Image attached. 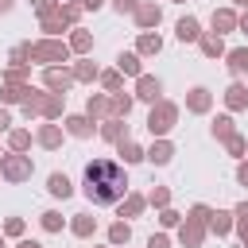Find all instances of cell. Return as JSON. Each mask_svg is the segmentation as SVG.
I'll return each mask as SVG.
<instances>
[{"label": "cell", "mask_w": 248, "mask_h": 248, "mask_svg": "<svg viewBox=\"0 0 248 248\" xmlns=\"http://www.w3.org/2000/svg\"><path fill=\"white\" fill-rule=\"evenodd\" d=\"M124 194H128V178H124L120 163H112V159L85 163V198L93 205H116Z\"/></svg>", "instance_id": "obj_1"}, {"label": "cell", "mask_w": 248, "mask_h": 248, "mask_svg": "<svg viewBox=\"0 0 248 248\" xmlns=\"http://www.w3.org/2000/svg\"><path fill=\"white\" fill-rule=\"evenodd\" d=\"M27 54L39 58V62H66V46L62 43H35V46H27Z\"/></svg>", "instance_id": "obj_2"}, {"label": "cell", "mask_w": 248, "mask_h": 248, "mask_svg": "<svg viewBox=\"0 0 248 248\" xmlns=\"http://www.w3.org/2000/svg\"><path fill=\"white\" fill-rule=\"evenodd\" d=\"M170 124H174V105H159V108H151V120H147V128H151V132H159V136H163Z\"/></svg>", "instance_id": "obj_3"}, {"label": "cell", "mask_w": 248, "mask_h": 248, "mask_svg": "<svg viewBox=\"0 0 248 248\" xmlns=\"http://www.w3.org/2000/svg\"><path fill=\"white\" fill-rule=\"evenodd\" d=\"M4 174L19 182V178H27V174H31V163H27V159H19V155H8V159H4Z\"/></svg>", "instance_id": "obj_4"}, {"label": "cell", "mask_w": 248, "mask_h": 248, "mask_svg": "<svg viewBox=\"0 0 248 248\" xmlns=\"http://www.w3.org/2000/svg\"><path fill=\"white\" fill-rule=\"evenodd\" d=\"M178 39H182V43H194V39H198V19H190V16L178 19Z\"/></svg>", "instance_id": "obj_5"}, {"label": "cell", "mask_w": 248, "mask_h": 248, "mask_svg": "<svg viewBox=\"0 0 248 248\" xmlns=\"http://www.w3.org/2000/svg\"><path fill=\"white\" fill-rule=\"evenodd\" d=\"M50 194L54 198H70V178L66 174H50Z\"/></svg>", "instance_id": "obj_6"}, {"label": "cell", "mask_w": 248, "mask_h": 248, "mask_svg": "<svg viewBox=\"0 0 248 248\" xmlns=\"http://www.w3.org/2000/svg\"><path fill=\"white\" fill-rule=\"evenodd\" d=\"M46 85H50V89H66V85H70V74H66V70H46Z\"/></svg>", "instance_id": "obj_7"}, {"label": "cell", "mask_w": 248, "mask_h": 248, "mask_svg": "<svg viewBox=\"0 0 248 248\" xmlns=\"http://www.w3.org/2000/svg\"><path fill=\"white\" fill-rule=\"evenodd\" d=\"M140 97H143V101H155V97H159V81H155V78H140Z\"/></svg>", "instance_id": "obj_8"}, {"label": "cell", "mask_w": 248, "mask_h": 248, "mask_svg": "<svg viewBox=\"0 0 248 248\" xmlns=\"http://www.w3.org/2000/svg\"><path fill=\"white\" fill-rule=\"evenodd\" d=\"M229 70H232V74H244V70H248V50H232V54H229Z\"/></svg>", "instance_id": "obj_9"}, {"label": "cell", "mask_w": 248, "mask_h": 248, "mask_svg": "<svg viewBox=\"0 0 248 248\" xmlns=\"http://www.w3.org/2000/svg\"><path fill=\"white\" fill-rule=\"evenodd\" d=\"M136 19H140L143 27H155V23H159V8H151V4H147V8H140V12H136Z\"/></svg>", "instance_id": "obj_10"}, {"label": "cell", "mask_w": 248, "mask_h": 248, "mask_svg": "<svg viewBox=\"0 0 248 248\" xmlns=\"http://www.w3.org/2000/svg\"><path fill=\"white\" fill-rule=\"evenodd\" d=\"M190 108H194V112H205V108H209V93H205V89H194V93H190Z\"/></svg>", "instance_id": "obj_11"}, {"label": "cell", "mask_w": 248, "mask_h": 248, "mask_svg": "<svg viewBox=\"0 0 248 248\" xmlns=\"http://www.w3.org/2000/svg\"><path fill=\"white\" fill-rule=\"evenodd\" d=\"M66 124H70V132H74V136H89V132H93V124H89L85 116H70Z\"/></svg>", "instance_id": "obj_12"}, {"label": "cell", "mask_w": 248, "mask_h": 248, "mask_svg": "<svg viewBox=\"0 0 248 248\" xmlns=\"http://www.w3.org/2000/svg\"><path fill=\"white\" fill-rule=\"evenodd\" d=\"M116 66H120L124 74H140V58H136V54H120V58H116Z\"/></svg>", "instance_id": "obj_13"}, {"label": "cell", "mask_w": 248, "mask_h": 248, "mask_svg": "<svg viewBox=\"0 0 248 248\" xmlns=\"http://www.w3.org/2000/svg\"><path fill=\"white\" fill-rule=\"evenodd\" d=\"M120 155H124L128 163H136V159H143V151H140V147H136L132 140H120Z\"/></svg>", "instance_id": "obj_14"}, {"label": "cell", "mask_w": 248, "mask_h": 248, "mask_svg": "<svg viewBox=\"0 0 248 248\" xmlns=\"http://www.w3.org/2000/svg\"><path fill=\"white\" fill-rule=\"evenodd\" d=\"M147 159H151V163H167V159H170V143H155V147L147 151Z\"/></svg>", "instance_id": "obj_15"}, {"label": "cell", "mask_w": 248, "mask_h": 248, "mask_svg": "<svg viewBox=\"0 0 248 248\" xmlns=\"http://www.w3.org/2000/svg\"><path fill=\"white\" fill-rule=\"evenodd\" d=\"M232 23H236V19H232V12H213V27H217V31H229Z\"/></svg>", "instance_id": "obj_16"}, {"label": "cell", "mask_w": 248, "mask_h": 248, "mask_svg": "<svg viewBox=\"0 0 248 248\" xmlns=\"http://www.w3.org/2000/svg\"><path fill=\"white\" fill-rule=\"evenodd\" d=\"M213 132H217L221 140H232V120H229V116H217V124H213Z\"/></svg>", "instance_id": "obj_17"}, {"label": "cell", "mask_w": 248, "mask_h": 248, "mask_svg": "<svg viewBox=\"0 0 248 248\" xmlns=\"http://www.w3.org/2000/svg\"><path fill=\"white\" fill-rule=\"evenodd\" d=\"M140 50H143V54H155V50H159V35H143V39H140Z\"/></svg>", "instance_id": "obj_18"}, {"label": "cell", "mask_w": 248, "mask_h": 248, "mask_svg": "<svg viewBox=\"0 0 248 248\" xmlns=\"http://www.w3.org/2000/svg\"><path fill=\"white\" fill-rule=\"evenodd\" d=\"M244 101H248V93H244L240 85H232V89H229V105H232V108H240Z\"/></svg>", "instance_id": "obj_19"}, {"label": "cell", "mask_w": 248, "mask_h": 248, "mask_svg": "<svg viewBox=\"0 0 248 248\" xmlns=\"http://www.w3.org/2000/svg\"><path fill=\"white\" fill-rule=\"evenodd\" d=\"M108 240H112V244H128V225H112Z\"/></svg>", "instance_id": "obj_20"}, {"label": "cell", "mask_w": 248, "mask_h": 248, "mask_svg": "<svg viewBox=\"0 0 248 248\" xmlns=\"http://www.w3.org/2000/svg\"><path fill=\"white\" fill-rule=\"evenodd\" d=\"M39 140H43L46 147H58V128H43V132H39Z\"/></svg>", "instance_id": "obj_21"}, {"label": "cell", "mask_w": 248, "mask_h": 248, "mask_svg": "<svg viewBox=\"0 0 248 248\" xmlns=\"http://www.w3.org/2000/svg\"><path fill=\"white\" fill-rule=\"evenodd\" d=\"M209 225H213L217 232H229V213H213V217H209Z\"/></svg>", "instance_id": "obj_22"}, {"label": "cell", "mask_w": 248, "mask_h": 248, "mask_svg": "<svg viewBox=\"0 0 248 248\" xmlns=\"http://www.w3.org/2000/svg\"><path fill=\"white\" fill-rule=\"evenodd\" d=\"M27 143H31V136H27V132H12V147H16V151H23Z\"/></svg>", "instance_id": "obj_23"}, {"label": "cell", "mask_w": 248, "mask_h": 248, "mask_svg": "<svg viewBox=\"0 0 248 248\" xmlns=\"http://www.w3.org/2000/svg\"><path fill=\"white\" fill-rule=\"evenodd\" d=\"M74 232H78V236H89V232H93V221H89V217L74 221Z\"/></svg>", "instance_id": "obj_24"}, {"label": "cell", "mask_w": 248, "mask_h": 248, "mask_svg": "<svg viewBox=\"0 0 248 248\" xmlns=\"http://www.w3.org/2000/svg\"><path fill=\"white\" fill-rule=\"evenodd\" d=\"M182 240H186V244H198V240H202V229H198V225L182 229Z\"/></svg>", "instance_id": "obj_25"}, {"label": "cell", "mask_w": 248, "mask_h": 248, "mask_svg": "<svg viewBox=\"0 0 248 248\" xmlns=\"http://www.w3.org/2000/svg\"><path fill=\"white\" fill-rule=\"evenodd\" d=\"M202 50L205 54H221V39H202Z\"/></svg>", "instance_id": "obj_26"}, {"label": "cell", "mask_w": 248, "mask_h": 248, "mask_svg": "<svg viewBox=\"0 0 248 248\" xmlns=\"http://www.w3.org/2000/svg\"><path fill=\"white\" fill-rule=\"evenodd\" d=\"M23 93H31V89H19V85H8V89H4V101H19Z\"/></svg>", "instance_id": "obj_27"}, {"label": "cell", "mask_w": 248, "mask_h": 248, "mask_svg": "<svg viewBox=\"0 0 248 248\" xmlns=\"http://www.w3.org/2000/svg\"><path fill=\"white\" fill-rule=\"evenodd\" d=\"M43 225L54 232V229H62V217H58V213H43Z\"/></svg>", "instance_id": "obj_28"}, {"label": "cell", "mask_w": 248, "mask_h": 248, "mask_svg": "<svg viewBox=\"0 0 248 248\" xmlns=\"http://www.w3.org/2000/svg\"><path fill=\"white\" fill-rule=\"evenodd\" d=\"M74 50H89V35H85V31L74 35Z\"/></svg>", "instance_id": "obj_29"}, {"label": "cell", "mask_w": 248, "mask_h": 248, "mask_svg": "<svg viewBox=\"0 0 248 248\" xmlns=\"http://www.w3.org/2000/svg\"><path fill=\"white\" fill-rule=\"evenodd\" d=\"M105 136H108V140H124V128H120V124H116V120H112V124H108V128H105Z\"/></svg>", "instance_id": "obj_30"}, {"label": "cell", "mask_w": 248, "mask_h": 248, "mask_svg": "<svg viewBox=\"0 0 248 248\" xmlns=\"http://www.w3.org/2000/svg\"><path fill=\"white\" fill-rule=\"evenodd\" d=\"M112 108H116V112H124V116H128V108H132V101H128V97H116V101H112Z\"/></svg>", "instance_id": "obj_31"}, {"label": "cell", "mask_w": 248, "mask_h": 248, "mask_svg": "<svg viewBox=\"0 0 248 248\" xmlns=\"http://www.w3.org/2000/svg\"><path fill=\"white\" fill-rule=\"evenodd\" d=\"M93 74H97V70H93V66H85V62H81V66H78V78H81V81H89V78H93Z\"/></svg>", "instance_id": "obj_32"}, {"label": "cell", "mask_w": 248, "mask_h": 248, "mask_svg": "<svg viewBox=\"0 0 248 248\" xmlns=\"http://www.w3.org/2000/svg\"><path fill=\"white\" fill-rule=\"evenodd\" d=\"M124 209H128V213H140V209H143V202H140V198H128V205H124Z\"/></svg>", "instance_id": "obj_33"}, {"label": "cell", "mask_w": 248, "mask_h": 248, "mask_svg": "<svg viewBox=\"0 0 248 248\" xmlns=\"http://www.w3.org/2000/svg\"><path fill=\"white\" fill-rule=\"evenodd\" d=\"M147 248H167V236H151V240H147Z\"/></svg>", "instance_id": "obj_34"}, {"label": "cell", "mask_w": 248, "mask_h": 248, "mask_svg": "<svg viewBox=\"0 0 248 248\" xmlns=\"http://www.w3.org/2000/svg\"><path fill=\"white\" fill-rule=\"evenodd\" d=\"M116 8H120V12H132V8H136V0H116Z\"/></svg>", "instance_id": "obj_35"}, {"label": "cell", "mask_w": 248, "mask_h": 248, "mask_svg": "<svg viewBox=\"0 0 248 248\" xmlns=\"http://www.w3.org/2000/svg\"><path fill=\"white\" fill-rule=\"evenodd\" d=\"M50 8H54V0H39V12H43V16H46Z\"/></svg>", "instance_id": "obj_36"}, {"label": "cell", "mask_w": 248, "mask_h": 248, "mask_svg": "<svg viewBox=\"0 0 248 248\" xmlns=\"http://www.w3.org/2000/svg\"><path fill=\"white\" fill-rule=\"evenodd\" d=\"M240 236H244V244H248V217L240 221Z\"/></svg>", "instance_id": "obj_37"}, {"label": "cell", "mask_w": 248, "mask_h": 248, "mask_svg": "<svg viewBox=\"0 0 248 248\" xmlns=\"http://www.w3.org/2000/svg\"><path fill=\"white\" fill-rule=\"evenodd\" d=\"M4 128H8V112L0 108V132H4Z\"/></svg>", "instance_id": "obj_38"}, {"label": "cell", "mask_w": 248, "mask_h": 248, "mask_svg": "<svg viewBox=\"0 0 248 248\" xmlns=\"http://www.w3.org/2000/svg\"><path fill=\"white\" fill-rule=\"evenodd\" d=\"M19 248H43V244H35V240H23V244H19Z\"/></svg>", "instance_id": "obj_39"}, {"label": "cell", "mask_w": 248, "mask_h": 248, "mask_svg": "<svg viewBox=\"0 0 248 248\" xmlns=\"http://www.w3.org/2000/svg\"><path fill=\"white\" fill-rule=\"evenodd\" d=\"M81 4H85V8H97V4H101V0H81Z\"/></svg>", "instance_id": "obj_40"}, {"label": "cell", "mask_w": 248, "mask_h": 248, "mask_svg": "<svg viewBox=\"0 0 248 248\" xmlns=\"http://www.w3.org/2000/svg\"><path fill=\"white\" fill-rule=\"evenodd\" d=\"M240 182H248V167H240Z\"/></svg>", "instance_id": "obj_41"}, {"label": "cell", "mask_w": 248, "mask_h": 248, "mask_svg": "<svg viewBox=\"0 0 248 248\" xmlns=\"http://www.w3.org/2000/svg\"><path fill=\"white\" fill-rule=\"evenodd\" d=\"M8 8H12V0H0V12H8Z\"/></svg>", "instance_id": "obj_42"}, {"label": "cell", "mask_w": 248, "mask_h": 248, "mask_svg": "<svg viewBox=\"0 0 248 248\" xmlns=\"http://www.w3.org/2000/svg\"><path fill=\"white\" fill-rule=\"evenodd\" d=\"M240 27H244V31H248V12H244V19H240Z\"/></svg>", "instance_id": "obj_43"}, {"label": "cell", "mask_w": 248, "mask_h": 248, "mask_svg": "<svg viewBox=\"0 0 248 248\" xmlns=\"http://www.w3.org/2000/svg\"><path fill=\"white\" fill-rule=\"evenodd\" d=\"M236 4H248V0H236Z\"/></svg>", "instance_id": "obj_44"}, {"label": "cell", "mask_w": 248, "mask_h": 248, "mask_svg": "<svg viewBox=\"0 0 248 248\" xmlns=\"http://www.w3.org/2000/svg\"><path fill=\"white\" fill-rule=\"evenodd\" d=\"M0 248H4V240H0Z\"/></svg>", "instance_id": "obj_45"}]
</instances>
